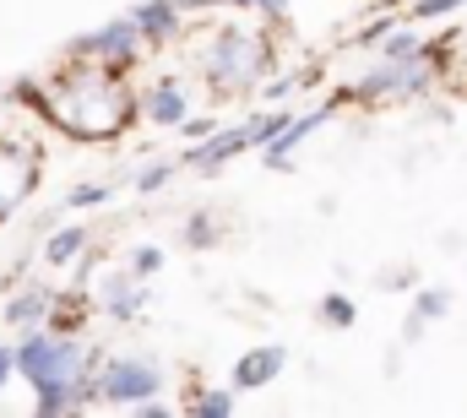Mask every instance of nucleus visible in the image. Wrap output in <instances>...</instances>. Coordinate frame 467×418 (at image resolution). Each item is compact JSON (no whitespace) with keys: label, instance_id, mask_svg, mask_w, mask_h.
I'll return each instance as SVG.
<instances>
[{"label":"nucleus","instance_id":"f257e3e1","mask_svg":"<svg viewBox=\"0 0 467 418\" xmlns=\"http://www.w3.org/2000/svg\"><path fill=\"white\" fill-rule=\"evenodd\" d=\"M49 99H55L49 114H55L71 136H88V141L119 136V131L136 120V93L119 82V71L88 66V60H71V71L49 82Z\"/></svg>","mask_w":467,"mask_h":418},{"label":"nucleus","instance_id":"f03ea898","mask_svg":"<svg viewBox=\"0 0 467 418\" xmlns=\"http://www.w3.org/2000/svg\"><path fill=\"white\" fill-rule=\"evenodd\" d=\"M261 66H266V38L255 27H223L207 44V77L218 88H244Z\"/></svg>","mask_w":467,"mask_h":418},{"label":"nucleus","instance_id":"7ed1b4c3","mask_svg":"<svg viewBox=\"0 0 467 418\" xmlns=\"http://www.w3.org/2000/svg\"><path fill=\"white\" fill-rule=\"evenodd\" d=\"M158 386H163V375L147 359H109L93 375V397H109V402H147Z\"/></svg>","mask_w":467,"mask_h":418},{"label":"nucleus","instance_id":"20e7f679","mask_svg":"<svg viewBox=\"0 0 467 418\" xmlns=\"http://www.w3.org/2000/svg\"><path fill=\"white\" fill-rule=\"evenodd\" d=\"M33 185H38V152L27 141L0 136V217L11 207H22L33 196Z\"/></svg>","mask_w":467,"mask_h":418},{"label":"nucleus","instance_id":"39448f33","mask_svg":"<svg viewBox=\"0 0 467 418\" xmlns=\"http://www.w3.org/2000/svg\"><path fill=\"white\" fill-rule=\"evenodd\" d=\"M136 49H141V33H136V22L125 16V22H109L104 33L82 38V44L71 49V60H88V66H109V71H119Z\"/></svg>","mask_w":467,"mask_h":418},{"label":"nucleus","instance_id":"423d86ee","mask_svg":"<svg viewBox=\"0 0 467 418\" xmlns=\"http://www.w3.org/2000/svg\"><path fill=\"white\" fill-rule=\"evenodd\" d=\"M136 114H147V125H185L191 120V93L169 77V82H152L141 99H136Z\"/></svg>","mask_w":467,"mask_h":418},{"label":"nucleus","instance_id":"0eeeda50","mask_svg":"<svg viewBox=\"0 0 467 418\" xmlns=\"http://www.w3.org/2000/svg\"><path fill=\"white\" fill-rule=\"evenodd\" d=\"M288 364V353L277 348V342H266V348H250L239 364H234V392H255V386H266L277 370Z\"/></svg>","mask_w":467,"mask_h":418},{"label":"nucleus","instance_id":"6e6552de","mask_svg":"<svg viewBox=\"0 0 467 418\" xmlns=\"http://www.w3.org/2000/svg\"><path fill=\"white\" fill-rule=\"evenodd\" d=\"M130 22H136V33H141V38L163 44V38H174V33H180V0H152V5H141Z\"/></svg>","mask_w":467,"mask_h":418},{"label":"nucleus","instance_id":"1a4fd4ad","mask_svg":"<svg viewBox=\"0 0 467 418\" xmlns=\"http://www.w3.org/2000/svg\"><path fill=\"white\" fill-rule=\"evenodd\" d=\"M82 245H88V228H66V234H55V239L44 245V261H49V266H71Z\"/></svg>","mask_w":467,"mask_h":418},{"label":"nucleus","instance_id":"9d476101","mask_svg":"<svg viewBox=\"0 0 467 418\" xmlns=\"http://www.w3.org/2000/svg\"><path fill=\"white\" fill-rule=\"evenodd\" d=\"M44 315H49V294H22V299L5 305V320H11V326H16V320L33 326V320H44Z\"/></svg>","mask_w":467,"mask_h":418},{"label":"nucleus","instance_id":"9b49d317","mask_svg":"<svg viewBox=\"0 0 467 418\" xmlns=\"http://www.w3.org/2000/svg\"><path fill=\"white\" fill-rule=\"evenodd\" d=\"M321 320H327V326H353L348 294H327V299H321Z\"/></svg>","mask_w":467,"mask_h":418},{"label":"nucleus","instance_id":"f8f14e48","mask_svg":"<svg viewBox=\"0 0 467 418\" xmlns=\"http://www.w3.org/2000/svg\"><path fill=\"white\" fill-rule=\"evenodd\" d=\"M191 413H234V386L229 392H213V397H196V402H185Z\"/></svg>","mask_w":467,"mask_h":418},{"label":"nucleus","instance_id":"ddd939ff","mask_svg":"<svg viewBox=\"0 0 467 418\" xmlns=\"http://www.w3.org/2000/svg\"><path fill=\"white\" fill-rule=\"evenodd\" d=\"M158 266H163V250H158V245L136 250V261H130V272H136V277H147V272H158Z\"/></svg>","mask_w":467,"mask_h":418},{"label":"nucleus","instance_id":"4468645a","mask_svg":"<svg viewBox=\"0 0 467 418\" xmlns=\"http://www.w3.org/2000/svg\"><path fill=\"white\" fill-rule=\"evenodd\" d=\"M441 310H446V294H419V320H413V331H419L424 320H435Z\"/></svg>","mask_w":467,"mask_h":418},{"label":"nucleus","instance_id":"2eb2a0df","mask_svg":"<svg viewBox=\"0 0 467 418\" xmlns=\"http://www.w3.org/2000/svg\"><path fill=\"white\" fill-rule=\"evenodd\" d=\"M88 202H109V185H82V191L71 196V207H88Z\"/></svg>","mask_w":467,"mask_h":418},{"label":"nucleus","instance_id":"dca6fc26","mask_svg":"<svg viewBox=\"0 0 467 418\" xmlns=\"http://www.w3.org/2000/svg\"><path fill=\"white\" fill-rule=\"evenodd\" d=\"M163 180H169V163H158V169H152V174H141V180H136V185H141V191H158V185H163Z\"/></svg>","mask_w":467,"mask_h":418},{"label":"nucleus","instance_id":"f3484780","mask_svg":"<svg viewBox=\"0 0 467 418\" xmlns=\"http://www.w3.org/2000/svg\"><path fill=\"white\" fill-rule=\"evenodd\" d=\"M5 375H16V359H11V348H0V386H5Z\"/></svg>","mask_w":467,"mask_h":418},{"label":"nucleus","instance_id":"a211bd4d","mask_svg":"<svg viewBox=\"0 0 467 418\" xmlns=\"http://www.w3.org/2000/svg\"><path fill=\"white\" fill-rule=\"evenodd\" d=\"M234 5H266V11H283V0H234Z\"/></svg>","mask_w":467,"mask_h":418}]
</instances>
